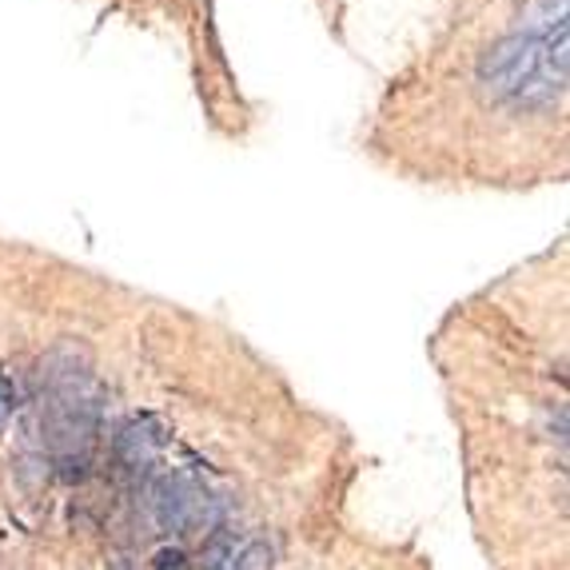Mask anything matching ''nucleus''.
Returning <instances> with one entry per match:
<instances>
[{
	"mask_svg": "<svg viewBox=\"0 0 570 570\" xmlns=\"http://www.w3.org/2000/svg\"><path fill=\"white\" fill-rule=\"evenodd\" d=\"M479 85L491 100L551 105L567 85V29L551 37L511 32L479 57Z\"/></svg>",
	"mask_w": 570,
	"mask_h": 570,
	"instance_id": "obj_1",
	"label": "nucleus"
},
{
	"mask_svg": "<svg viewBox=\"0 0 570 570\" xmlns=\"http://www.w3.org/2000/svg\"><path fill=\"white\" fill-rule=\"evenodd\" d=\"M156 519H160L164 531H196V527L212 523V499L196 479L188 475H171L156 487Z\"/></svg>",
	"mask_w": 570,
	"mask_h": 570,
	"instance_id": "obj_2",
	"label": "nucleus"
},
{
	"mask_svg": "<svg viewBox=\"0 0 570 570\" xmlns=\"http://www.w3.org/2000/svg\"><path fill=\"white\" fill-rule=\"evenodd\" d=\"M116 455H120L124 466H132V471H144V466L153 463L160 455V435H156V423L140 419V423H128L116 439Z\"/></svg>",
	"mask_w": 570,
	"mask_h": 570,
	"instance_id": "obj_3",
	"label": "nucleus"
},
{
	"mask_svg": "<svg viewBox=\"0 0 570 570\" xmlns=\"http://www.w3.org/2000/svg\"><path fill=\"white\" fill-rule=\"evenodd\" d=\"M232 570H272V551H267L264 542H247V547H236Z\"/></svg>",
	"mask_w": 570,
	"mask_h": 570,
	"instance_id": "obj_4",
	"label": "nucleus"
},
{
	"mask_svg": "<svg viewBox=\"0 0 570 570\" xmlns=\"http://www.w3.org/2000/svg\"><path fill=\"white\" fill-rule=\"evenodd\" d=\"M156 570H188V559H184V551H160L156 554Z\"/></svg>",
	"mask_w": 570,
	"mask_h": 570,
	"instance_id": "obj_5",
	"label": "nucleus"
}]
</instances>
